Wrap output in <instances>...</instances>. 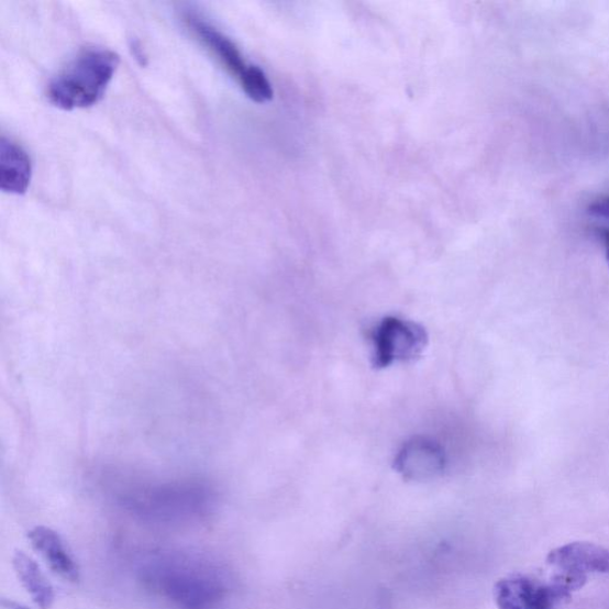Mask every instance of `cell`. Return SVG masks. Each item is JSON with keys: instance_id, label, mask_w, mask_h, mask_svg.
<instances>
[{"instance_id": "cell-13", "label": "cell", "mask_w": 609, "mask_h": 609, "mask_svg": "<svg viewBox=\"0 0 609 609\" xmlns=\"http://www.w3.org/2000/svg\"><path fill=\"white\" fill-rule=\"evenodd\" d=\"M588 212L609 222V196L594 201L588 208Z\"/></svg>"}, {"instance_id": "cell-2", "label": "cell", "mask_w": 609, "mask_h": 609, "mask_svg": "<svg viewBox=\"0 0 609 609\" xmlns=\"http://www.w3.org/2000/svg\"><path fill=\"white\" fill-rule=\"evenodd\" d=\"M120 56L109 49H87L79 54L48 86L47 97L63 110L93 107L104 97Z\"/></svg>"}, {"instance_id": "cell-9", "label": "cell", "mask_w": 609, "mask_h": 609, "mask_svg": "<svg viewBox=\"0 0 609 609\" xmlns=\"http://www.w3.org/2000/svg\"><path fill=\"white\" fill-rule=\"evenodd\" d=\"M27 540L49 564L51 569L71 584L79 583L80 571L70 555L62 535L46 527H36L27 532Z\"/></svg>"}, {"instance_id": "cell-6", "label": "cell", "mask_w": 609, "mask_h": 609, "mask_svg": "<svg viewBox=\"0 0 609 609\" xmlns=\"http://www.w3.org/2000/svg\"><path fill=\"white\" fill-rule=\"evenodd\" d=\"M207 501V491L193 485L158 487L140 491L129 498V505L133 509L158 518L197 513Z\"/></svg>"}, {"instance_id": "cell-8", "label": "cell", "mask_w": 609, "mask_h": 609, "mask_svg": "<svg viewBox=\"0 0 609 609\" xmlns=\"http://www.w3.org/2000/svg\"><path fill=\"white\" fill-rule=\"evenodd\" d=\"M184 21L192 33L219 59L230 74L241 80L250 66L243 59L239 47L228 36L217 31L206 19L193 11L184 14Z\"/></svg>"}, {"instance_id": "cell-4", "label": "cell", "mask_w": 609, "mask_h": 609, "mask_svg": "<svg viewBox=\"0 0 609 609\" xmlns=\"http://www.w3.org/2000/svg\"><path fill=\"white\" fill-rule=\"evenodd\" d=\"M373 365L387 368L397 362L412 361L422 355L428 335L422 326L387 317L372 332Z\"/></svg>"}, {"instance_id": "cell-5", "label": "cell", "mask_w": 609, "mask_h": 609, "mask_svg": "<svg viewBox=\"0 0 609 609\" xmlns=\"http://www.w3.org/2000/svg\"><path fill=\"white\" fill-rule=\"evenodd\" d=\"M546 563L578 590L589 574H609V551L587 542H574L550 551Z\"/></svg>"}, {"instance_id": "cell-11", "label": "cell", "mask_w": 609, "mask_h": 609, "mask_svg": "<svg viewBox=\"0 0 609 609\" xmlns=\"http://www.w3.org/2000/svg\"><path fill=\"white\" fill-rule=\"evenodd\" d=\"M12 563L21 584L31 594L35 605L40 609H49L54 604L55 593L38 564L32 557L25 555L23 551L14 553Z\"/></svg>"}, {"instance_id": "cell-7", "label": "cell", "mask_w": 609, "mask_h": 609, "mask_svg": "<svg viewBox=\"0 0 609 609\" xmlns=\"http://www.w3.org/2000/svg\"><path fill=\"white\" fill-rule=\"evenodd\" d=\"M443 447L429 439L416 438L405 443L395 459L396 470L410 481H429L445 469Z\"/></svg>"}, {"instance_id": "cell-15", "label": "cell", "mask_w": 609, "mask_h": 609, "mask_svg": "<svg viewBox=\"0 0 609 609\" xmlns=\"http://www.w3.org/2000/svg\"><path fill=\"white\" fill-rule=\"evenodd\" d=\"M3 606H4L5 608H9V609H29V608H26V607H24V606H22V605H19V604H16V602L9 601V600H4V601H3Z\"/></svg>"}, {"instance_id": "cell-1", "label": "cell", "mask_w": 609, "mask_h": 609, "mask_svg": "<svg viewBox=\"0 0 609 609\" xmlns=\"http://www.w3.org/2000/svg\"><path fill=\"white\" fill-rule=\"evenodd\" d=\"M143 579L184 609H206L224 596V583L211 564L186 555H166L143 567Z\"/></svg>"}, {"instance_id": "cell-14", "label": "cell", "mask_w": 609, "mask_h": 609, "mask_svg": "<svg viewBox=\"0 0 609 609\" xmlns=\"http://www.w3.org/2000/svg\"><path fill=\"white\" fill-rule=\"evenodd\" d=\"M598 234H599V237L601 239V241L604 243L607 264H608V267H609V229L604 228V229L598 231Z\"/></svg>"}, {"instance_id": "cell-3", "label": "cell", "mask_w": 609, "mask_h": 609, "mask_svg": "<svg viewBox=\"0 0 609 609\" xmlns=\"http://www.w3.org/2000/svg\"><path fill=\"white\" fill-rule=\"evenodd\" d=\"M574 591L573 585L558 574L549 583L513 574L499 579L495 599L499 609H556L558 604L569 600Z\"/></svg>"}, {"instance_id": "cell-10", "label": "cell", "mask_w": 609, "mask_h": 609, "mask_svg": "<svg viewBox=\"0 0 609 609\" xmlns=\"http://www.w3.org/2000/svg\"><path fill=\"white\" fill-rule=\"evenodd\" d=\"M33 176L32 159L18 143L0 140V188L10 195H24Z\"/></svg>"}, {"instance_id": "cell-12", "label": "cell", "mask_w": 609, "mask_h": 609, "mask_svg": "<svg viewBox=\"0 0 609 609\" xmlns=\"http://www.w3.org/2000/svg\"><path fill=\"white\" fill-rule=\"evenodd\" d=\"M242 89L246 96L256 103H267L273 99L274 91L265 71L255 65H251L248 70L240 80Z\"/></svg>"}]
</instances>
